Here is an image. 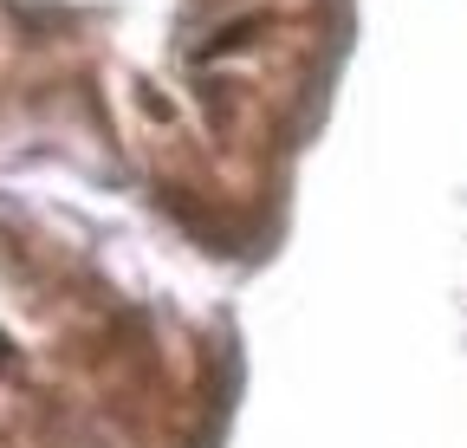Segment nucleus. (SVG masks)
Returning <instances> with one entry per match:
<instances>
[{
    "label": "nucleus",
    "instance_id": "1",
    "mask_svg": "<svg viewBox=\"0 0 467 448\" xmlns=\"http://www.w3.org/2000/svg\"><path fill=\"white\" fill-rule=\"evenodd\" d=\"M254 33H260V20H234V26H227L221 39H208V46H202V59H221V52H234V46H247Z\"/></svg>",
    "mask_w": 467,
    "mask_h": 448
},
{
    "label": "nucleus",
    "instance_id": "2",
    "mask_svg": "<svg viewBox=\"0 0 467 448\" xmlns=\"http://www.w3.org/2000/svg\"><path fill=\"white\" fill-rule=\"evenodd\" d=\"M0 358H7V339H0Z\"/></svg>",
    "mask_w": 467,
    "mask_h": 448
}]
</instances>
